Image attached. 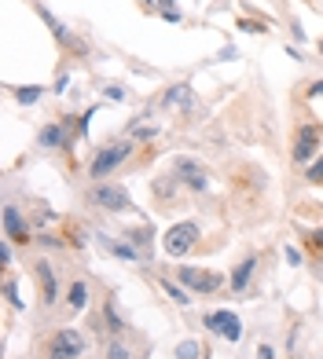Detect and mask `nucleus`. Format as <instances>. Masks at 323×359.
Masks as SVG:
<instances>
[{
	"label": "nucleus",
	"instance_id": "nucleus-1",
	"mask_svg": "<svg viewBox=\"0 0 323 359\" xmlns=\"http://www.w3.org/2000/svg\"><path fill=\"white\" fill-rule=\"evenodd\" d=\"M85 198H88V205L103 209V213H125V209H133V202H128L125 187H118V184H107V180H100V184H92Z\"/></svg>",
	"mask_w": 323,
	"mask_h": 359
},
{
	"label": "nucleus",
	"instance_id": "nucleus-2",
	"mask_svg": "<svg viewBox=\"0 0 323 359\" xmlns=\"http://www.w3.org/2000/svg\"><path fill=\"white\" fill-rule=\"evenodd\" d=\"M128 151H133V143H125V140H114V143L100 147V151H95V158H92V169H88V176H92V180H107V176L114 172L118 165H125Z\"/></svg>",
	"mask_w": 323,
	"mask_h": 359
},
{
	"label": "nucleus",
	"instance_id": "nucleus-3",
	"mask_svg": "<svg viewBox=\"0 0 323 359\" xmlns=\"http://www.w3.org/2000/svg\"><path fill=\"white\" fill-rule=\"evenodd\" d=\"M199 224L195 220H180V224H173L166 235H162V250H166L169 257H184L195 250V242H199Z\"/></svg>",
	"mask_w": 323,
	"mask_h": 359
},
{
	"label": "nucleus",
	"instance_id": "nucleus-4",
	"mask_svg": "<svg viewBox=\"0 0 323 359\" xmlns=\"http://www.w3.org/2000/svg\"><path fill=\"white\" fill-rule=\"evenodd\" d=\"M44 355L48 359H81V355H85V337H81L77 330H70V326H62V330L52 334Z\"/></svg>",
	"mask_w": 323,
	"mask_h": 359
},
{
	"label": "nucleus",
	"instance_id": "nucleus-5",
	"mask_svg": "<svg viewBox=\"0 0 323 359\" xmlns=\"http://www.w3.org/2000/svg\"><path fill=\"white\" fill-rule=\"evenodd\" d=\"M319 140H323V125H316V121L298 125V133H294V161L298 165H309L312 154L319 151Z\"/></svg>",
	"mask_w": 323,
	"mask_h": 359
},
{
	"label": "nucleus",
	"instance_id": "nucleus-6",
	"mask_svg": "<svg viewBox=\"0 0 323 359\" xmlns=\"http://www.w3.org/2000/svg\"><path fill=\"white\" fill-rule=\"evenodd\" d=\"M173 176L180 180L184 187H191V191H206L209 187V172L199 165V161H191V158H176L173 161Z\"/></svg>",
	"mask_w": 323,
	"mask_h": 359
},
{
	"label": "nucleus",
	"instance_id": "nucleus-7",
	"mask_svg": "<svg viewBox=\"0 0 323 359\" xmlns=\"http://www.w3.org/2000/svg\"><path fill=\"white\" fill-rule=\"evenodd\" d=\"M176 275H180V283H184V286H191L195 293H217V290H220V283H224L217 271H199V268H180Z\"/></svg>",
	"mask_w": 323,
	"mask_h": 359
},
{
	"label": "nucleus",
	"instance_id": "nucleus-8",
	"mask_svg": "<svg viewBox=\"0 0 323 359\" xmlns=\"http://www.w3.org/2000/svg\"><path fill=\"white\" fill-rule=\"evenodd\" d=\"M34 275H37V283H41V301L52 308L59 301V271L48 264V260H37L34 264Z\"/></svg>",
	"mask_w": 323,
	"mask_h": 359
},
{
	"label": "nucleus",
	"instance_id": "nucleus-9",
	"mask_svg": "<svg viewBox=\"0 0 323 359\" xmlns=\"http://www.w3.org/2000/svg\"><path fill=\"white\" fill-rule=\"evenodd\" d=\"M206 326H209L213 334H220L224 341H239V337H242V323H239L232 312H209V316H206Z\"/></svg>",
	"mask_w": 323,
	"mask_h": 359
},
{
	"label": "nucleus",
	"instance_id": "nucleus-10",
	"mask_svg": "<svg viewBox=\"0 0 323 359\" xmlns=\"http://www.w3.org/2000/svg\"><path fill=\"white\" fill-rule=\"evenodd\" d=\"M4 235H8V242H22V246L29 242V231H26V224H22L15 205H4Z\"/></svg>",
	"mask_w": 323,
	"mask_h": 359
},
{
	"label": "nucleus",
	"instance_id": "nucleus-11",
	"mask_svg": "<svg viewBox=\"0 0 323 359\" xmlns=\"http://www.w3.org/2000/svg\"><path fill=\"white\" fill-rule=\"evenodd\" d=\"M162 103H166L169 110H187L191 103H195V92H191L187 85H173V88H166Z\"/></svg>",
	"mask_w": 323,
	"mask_h": 359
},
{
	"label": "nucleus",
	"instance_id": "nucleus-12",
	"mask_svg": "<svg viewBox=\"0 0 323 359\" xmlns=\"http://www.w3.org/2000/svg\"><path fill=\"white\" fill-rule=\"evenodd\" d=\"M41 147H44V151H52V147H67V125H62V121L48 125L41 133Z\"/></svg>",
	"mask_w": 323,
	"mask_h": 359
},
{
	"label": "nucleus",
	"instance_id": "nucleus-13",
	"mask_svg": "<svg viewBox=\"0 0 323 359\" xmlns=\"http://www.w3.org/2000/svg\"><path fill=\"white\" fill-rule=\"evenodd\" d=\"M140 4L147 8V11H158L166 22H180V11L173 8V0H140Z\"/></svg>",
	"mask_w": 323,
	"mask_h": 359
},
{
	"label": "nucleus",
	"instance_id": "nucleus-14",
	"mask_svg": "<svg viewBox=\"0 0 323 359\" xmlns=\"http://www.w3.org/2000/svg\"><path fill=\"white\" fill-rule=\"evenodd\" d=\"M253 268H257V260H253V257H246V260H242V264L232 271V290H246V283H250Z\"/></svg>",
	"mask_w": 323,
	"mask_h": 359
},
{
	"label": "nucleus",
	"instance_id": "nucleus-15",
	"mask_svg": "<svg viewBox=\"0 0 323 359\" xmlns=\"http://www.w3.org/2000/svg\"><path fill=\"white\" fill-rule=\"evenodd\" d=\"M85 304H88V286L85 283H74L70 286V308H74V312H81Z\"/></svg>",
	"mask_w": 323,
	"mask_h": 359
},
{
	"label": "nucleus",
	"instance_id": "nucleus-16",
	"mask_svg": "<svg viewBox=\"0 0 323 359\" xmlns=\"http://www.w3.org/2000/svg\"><path fill=\"white\" fill-rule=\"evenodd\" d=\"M107 359H133V352H128L125 345H118V341H110V345H107Z\"/></svg>",
	"mask_w": 323,
	"mask_h": 359
},
{
	"label": "nucleus",
	"instance_id": "nucleus-17",
	"mask_svg": "<svg viewBox=\"0 0 323 359\" xmlns=\"http://www.w3.org/2000/svg\"><path fill=\"white\" fill-rule=\"evenodd\" d=\"M305 176H309V184H323V154H319V161H312Z\"/></svg>",
	"mask_w": 323,
	"mask_h": 359
},
{
	"label": "nucleus",
	"instance_id": "nucleus-18",
	"mask_svg": "<svg viewBox=\"0 0 323 359\" xmlns=\"http://www.w3.org/2000/svg\"><path fill=\"white\" fill-rule=\"evenodd\" d=\"M41 100V88L29 85V88H19V103H37Z\"/></svg>",
	"mask_w": 323,
	"mask_h": 359
},
{
	"label": "nucleus",
	"instance_id": "nucleus-19",
	"mask_svg": "<svg viewBox=\"0 0 323 359\" xmlns=\"http://www.w3.org/2000/svg\"><path fill=\"white\" fill-rule=\"evenodd\" d=\"M162 286H166V293H169V297H173L176 304H187V301H191V297H187V293H184L180 286H173V283H162Z\"/></svg>",
	"mask_w": 323,
	"mask_h": 359
},
{
	"label": "nucleus",
	"instance_id": "nucleus-20",
	"mask_svg": "<svg viewBox=\"0 0 323 359\" xmlns=\"http://www.w3.org/2000/svg\"><path fill=\"white\" fill-rule=\"evenodd\" d=\"M176 355H180V359H199V345H195V341H184V345L176 348Z\"/></svg>",
	"mask_w": 323,
	"mask_h": 359
},
{
	"label": "nucleus",
	"instance_id": "nucleus-21",
	"mask_svg": "<svg viewBox=\"0 0 323 359\" xmlns=\"http://www.w3.org/2000/svg\"><path fill=\"white\" fill-rule=\"evenodd\" d=\"M4 293H8V301H11L15 308H22V297H15V279H11V275L4 279Z\"/></svg>",
	"mask_w": 323,
	"mask_h": 359
},
{
	"label": "nucleus",
	"instance_id": "nucleus-22",
	"mask_svg": "<svg viewBox=\"0 0 323 359\" xmlns=\"http://www.w3.org/2000/svg\"><path fill=\"white\" fill-rule=\"evenodd\" d=\"M103 95H107V100H125V88H121V85H107Z\"/></svg>",
	"mask_w": 323,
	"mask_h": 359
},
{
	"label": "nucleus",
	"instance_id": "nucleus-23",
	"mask_svg": "<svg viewBox=\"0 0 323 359\" xmlns=\"http://www.w3.org/2000/svg\"><path fill=\"white\" fill-rule=\"evenodd\" d=\"M0 264H11V246H8V242H0Z\"/></svg>",
	"mask_w": 323,
	"mask_h": 359
},
{
	"label": "nucleus",
	"instance_id": "nucleus-24",
	"mask_svg": "<svg viewBox=\"0 0 323 359\" xmlns=\"http://www.w3.org/2000/svg\"><path fill=\"white\" fill-rule=\"evenodd\" d=\"M257 355H261V359H276V352H272V345H261V348H257Z\"/></svg>",
	"mask_w": 323,
	"mask_h": 359
},
{
	"label": "nucleus",
	"instance_id": "nucleus-25",
	"mask_svg": "<svg viewBox=\"0 0 323 359\" xmlns=\"http://www.w3.org/2000/svg\"><path fill=\"white\" fill-rule=\"evenodd\" d=\"M286 260H290V264H301V253H298V250H290V246H286Z\"/></svg>",
	"mask_w": 323,
	"mask_h": 359
},
{
	"label": "nucleus",
	"instance_id": "nucleus-26",
	"mask_svg": "<svg viewBox=\"0 0 323 359\" xmlns=\"http://www.w3.org/2000/svg\"><path fill=\"white\" fill-rule=\"evenodd\" d=\"M319 92H323V81H316V85L309 88V95H319Z\"/></svg>",
	"mask_w": 323,
	"mask_h": 359
},
{
	"label": "nucleus",
	"instance_id": "nucleus-27",
	"mask_svg": "<svg viewBox=\"0 0 323 359\" xmlns=\"http://www.w3.org/2000/svg\"><path fill=\"white\" fill-rule=\"evenodd\" d=\"M319 55H323V41H319Z\"/></svg>",
	"mask_w": 323,
	"mask_h": 359
}]
</instances>
